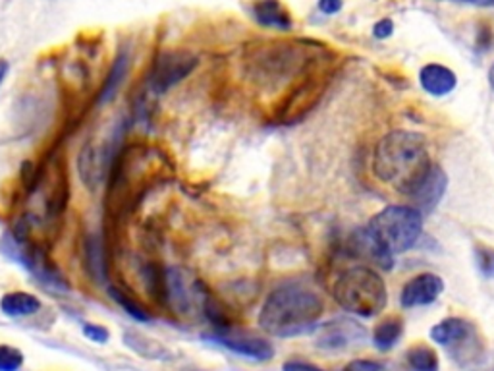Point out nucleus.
<instances>
[{
  "label": "nucleus",
  "instance_id": "obj_1",
  "mask_svg": "<svg viewBox=\"0 0 494 371\" xmlns=\"http://www.w3.org/2000/svg\"><path fill=\"white\" fill-rule=\"evenodd\" d=\"M430 168L427 142L417 132L394 130L386 134L375 149L373 170L377 178L406 197H411L420 188Z\"/></svg>",
  "mask_w": 494,
  "mask_h": 371
},
{
  "label": "nucleus",
  "instance_id": "obj_2",
  "mask_svg": "<svg viewBox=\"0 0 494 371\" xmlns=\"http://www.w3.org/2000/svg\"><path fill=\"white\" fill-rule=\"evenodd\" d=\"M324 312L319 294L301 283H286L274 288L261 307V329L281 338L315 331Z\"/></svg>",
  "mask_w": 494,
  "mask_h": 371
},
{
  "label": "nucleus",
  "instance_id": "obj_3",
  "mask_svg": "<svg viewBox=\"0 0 494 371\" xmlns=\"http://www.w3.org/2000/svg\"><path fill=\"white\" fill-rule=\"evenodd\" d=\"M332 296L340 307L358 317H375L389 302V292L380 275L365 266L351 267L340 275L332 286Z\"/></svg>",
  "mask_w": 494,
  "mask_h": 371
},
{
  "label": "nucleus",
  "instance_id": "obj_4",
  "mask_svg": "<svg viewBox=\"0 0 494 371\" xmlns=\"http://www.w3.org/2000/svg\"><path fill=\"white\" fill-rule=\"evenodd\" d=\"M369 230L392 256L408 252L421 238L423 213L410 206H389L370 219Z\"/></svg>",
  "mask_w": 494,
  "mask_h": 371
},
{
  "label": "nucleus",
  "instance_id": "obj_5",
  "mask_svg": "<svg viewBox=\"0 0 494 371\" xmlns=\"http://www.w3.org/2000/svg\"><path fill=\"white\" fill-rule=\"evenodd\" d=\"M0 252H3L8 259L20 263V266L34 275L44 288L54 292L70 290L64 273H62L54 263L39 250V247L15 240L12 236V232H6L3 240H0Z\"/></svg>",
  "mask_w": 494,
  "mask_h": 371
},
{
  "label": "nucleus",
  "instance_id": "obj_6",
  "mask_svg": "<svg viewBox=\"0 0 494 371\" xmlns=\"http://www.w3.org/2000/svg\"><path fill=\"white\" fill-rule=\"evenodd\" d=\"M199 65V58L190 51H163L153 60L149 72V87L157 95H163L183 82Z\"/></svg>",
  "mask_w": 494,
  "mask_h": 371
},
{
  "label": "nucleus",
  "instance_id": "obj_7",
  "mask_svg": "<svg viewBox=\"0 0 494 371\" xmlns=\"http://www.w3.org/2000/svg\"><path fill=\"white\" fill-rule=\"evenodd\" d=\"M367 336L363 325L350 317H336L315 327V345L322 350H346L361 345Z\"/></svg>",
  "mask_w": 494,
  "mask_h": 371
},
{
  "label": "nucleus",
  "instance_id": "obj_8",
  "mask_svg": "<svg viewBox=\"0 0 494 371\" xmlns=\"http://www.w3.org/2000/svg\"><path fill=\"white\" fill-rule=\"evenodd\" d=\"M322 91L324 84H321V75L315 74L307 75L305 80L298 87H293L284 97V101L276 106V120L281 124L298 122L315 106V103L322 95Z\"/></svg>",
  "mask_w": 494,
  "mask_h": 371
},
{
  "label": "nucleus",
  "instance_id": "obj_9",
  "mask_svg": "<svg viewBox=\"0 0 494 371\" xmlns=\"http://www.w3.org/2000/svg\"><path fill=\"white\" fill-rule=\"evenodd\" d=\"M120 139V134L116 132L108 144H93L89 142L77 157V168H80V176L87 188H97L103 182L108 166H111L113 153L116 151V142Z\"/></svg>",
  "mask_w": 494,
  "mask_h": 371
},
{
  "label": "nucleus",
  "instance_id": "obj_10",
  "mask_svg": "<svg viewBox=\"0 0 494 371\" xmlns=\"http://www.w3.org/2000/svg\"><path fill=\"white\" fill-rule=\"evenodd\" d=\"M205 338H209L211 343H214V345H219V346L234 352L238 356H243V358L253 360V362H267L274 356V348L269 340L250 336V335H243V333L238 335L232 329L207 335Z\"/></svg>",
  "mask_w": 494,
  "mask_h": 371
},
{
  "label": "nucleus",
  "instance_id": "obj_11",
  "mask_svg": "<svg viewBox=\"0 0 494 371\" xmlns=\"http://www.w3.org/2000/svg\"><path fill=\"white\" fill-rule=\"evenodd\" d=\"M444 290V281L435 273H421L404 285L400 294L401 307H421L435 302Z\"/></svg>",
  "mask_w": 494,
  "mask_h": 371
},
{
  "label": "nucleus",
  "instance_id": "obj_12",
  "mask_svg": "<svg viewBox=\"0 0 494 371\" xmlns=\"http://www.w3.org/2000/svg\"><path fill=\"white\" fill-rule=\"evenodd\" d=\"M350 250L355 257L373 263V266L384 271H390L394 267V256L379 242V238L369 230V226L353 232L350 238Z\"/></svg>",
  "mask_w": 494,
  "mask_h": 371
},
{
  "label": "nucleus",
  "instance_id": "obj_13",
  "mask_svg": "<svg viewBox=\"0 0 494 371\" xmlns=\"http://www.w3.org/2000/svg\"><path fill=\"white\" fill-rule=\"evenodd\" d=\"M446 186H448L446 173L440 166L432 165L429 175L420 184V188H417L413 192V196L410 197L415 204V209L421 211V213H429V211L435 209L440 204V199L446 192Z\"/></svg>",
  "mask_w": 494,
  "mask_h": 371
},
{
  "label": "nucleus",
  "instance_id": "obj_14",
  "mask_svg": "<svg viewBox=\"0 0 494 371\" xmlns=\"http://www.w3.org/2000/svg\"><path fill=\"white\" fill-rule=\"evenodd\" d=\"M471 335H473L471 323L461 317H448L430 329V338L444 348L463 346L468 340H471Z\"/></svg>",
  "mask_w": 494,
  "mask_h": 371
},
{
  "label": "nucleus",
  "instance_id": "obj_15",
  "mask_svg": "<svg viewBox=\"0 0 494 371\" xmlns=\"http://www.w3.org/2000/svg\"><path fill=\"white\" fill-rule=\"evenodd\" d=\"M420 84L432 97H444L456 89V74L442 65H427L420 72Z\"/></svg>",
  "mask_w": 494,
  "mask_h": 371
},
{
  "label": "nucleus",
  "instance_id": "obj_16",
  "mask_svg": "<svg viewBox=\"0 0 494 371\" xmlns=\"http://www.w3.org/2000/svg\"><path fill=\"white\" fill-rule=\"evenodd\" d=\"M253 18L259 25L290 31L291 29V15L282 6L281 0H255L253 3Z\"/></svg>",
  "mask_w": 494,
  "mask_h": 371
},
{
  "label": "nucleus",
  "instance_id": "obj_17",
  "mask_svg": "<svg viewBox=\"0 0 494 371\" xmlns=\"http://www.w3.org/2000/svg\"><path fill=\"white\" fill-rule=\"evenodd\" d=\"M39 309H41V300L35 296V294H29L24 290L8 292L0 298V312L12 319L35 316Z\"/></svg>",
  "mask_w": 494,
  "mask_h": 371
},
{
  "label": "nucleus",
  "instance_id": "obj_18",
  "mask_svg": "<svg viewBox=\"0 0 494 371\" xmlns=\"http://www.w3.org/2000/svg\"><path fill=\"white\" fill-rule=\"evenodd\" d=\"M128 68H130V55H128V51L122 49L118 53L116 60L113 62V68H111V72H108L106 80L99 91V103H111L116 97L120 85L124 84V80H126Z\"/></svg>",
  "mask_w": 494,
  "mask_h": 371
},
{
  "label": "nucleus",
  "instance_id": "obj_19",
  "mask_svg": "<svg viewBox=\"0 0 494 371\" xmlns=\"http://www.w3.org/2000/svg\"><path fill=\"white\" fill-rule=\"evenodd\" d=\"M401 335H404V319L398 316H389L377 325L373 333V345L380 352H389L400 343Z\"/></svg>",
  "mask_w": 494,
  "mask_h": 371
},
{
  "label": "nucleus",
  "instance_id": "obj_20",
  "mask_svg": "<svg viewBox=\"0 0 494 371\" xmlns=\"http://www.w3.org/2000/svg\"><path fill=\"white\" fill-rule=\"evenodd\" d=\"M85 267L93 281L104 283L106 281V261H104V247L99 236H89L85 242Z\"/></svg>",
  "mask_w": 494,
  "mask_h": 371
},
{
  "label": "nucleus",
  "instance_id": "obj_21",
  "mask_svg": "<svg viewBox=\"0 0 494 371\" xmlns=\"http://www.w3.org/2000/svg\"><path fill=\"white\" fill-rule=\"evenodd\" d=\"M122 340L133 352H137L139 356H143V358H166V350H164V346H161L157 343V340L147 338V336L139 335V333H133V331L124 333Z\"/></svg>",
  "mask_w": 494,
  "mask_h": 371
},
{
  "label": "nucleus",
  "instance_id": "obj_22",
  "mask_svg": "<svg viewBox=\"0 0 494 371\" xmlns=\"http://www.w3.org/2000/svg\"><path fill=\"white\" fill-rule=\"evenodd\" d=\"M108 296H111L132 319H135L139 323H149L151 321V314L143 307V304H139L133 296H130L128 292H124V290H120L116 286H108Z\"/></svg>",
  "mask_w": 494,
  "mask_h": 371
},
{
  "label": "nucleus",
  "instance_id": "obj_23",
  "mask_svg": "<svg viewBox=\"0 0 494 371\" xmlns=\"http://www.w3.org/2000/svg\"><path fill=\"white\" fill-rule=\"evenodd\" d=\"M411 371H439V356L427 345H417L406 354Z\"/></svg>",
  "mask_w": 494,
  "mask_h": 371
},
{
  "label": "nucleus",
  "instance_id": "obj_24",
  "mask_svg": "<svg viewBox=\"0 0 494 371\" xmlns=\"http://www.w3.org/2000/svg\"><path fill=\"white\" fill-rule=\"evenodd\" d=\"M24 360V352L20 348L0 345V371H20Z\"/></svg>",
  "mask_w": 494,
  "mask_h": 371
},
{
  "label": "nucleus",
  "instance_id": "obj_25",
  "mask_svg": "<svg viewBox=\"0 0 494 371\" xmlns=\"http://www.w3.org/2000/svg\"><path fill=\"white\" fill-rule=\"evenodd\" d=\"M475 261L481 273L487 278H494V247L477 246L475 247Z\"/></svg>",
  "mask_w": 494,
  "mask_h": 371
},
{
  "label": "nucleus",
  "instance_id": "obj_26",
  "mask_svg": "<svg viewBox=\"0 0 494 371\" xmlns=\"http://www.w3.org/2000/svg\"><path fill=\"white\" fill-rule=\"evenodd\" d=\"M84 335L93 340V343L97 345H104L108 343V338H111V333H108V329H104L103 325H97V323H85L84 325Z\"/></svg>",
  "mask_w": 494,
  "mask_h": 371
},
{
  "label": "nucleus",
  "instance_id": "obj_27",
  "mask_svg": "<svg viewBox=\"0 0 494 371\" xmlns=\"http://www.w3.org/2000/svg\"><path fill=\"white\" fill-rule=\"evenodd\" d=\"M344 371H384V366L375 360H353L344 367Z\"/></svg>",
  "mask_w": 494,
  "mask_h": 371
},
{
  "label": "nucleus",
  "instance_id": "obj_28",
  "mask_svg": "<svg viewBox=\"0 0 494 371\" xmlns=\"http://www.w3.org/2000/svg\"><path fill=\"white\" fill-rule=\"evenodd\" d=\"M392 34H394V24H392V20H389V18L380 20V22L373 27V35H375L377 39H389Z\"/></svg>",
  "mask_w": 494,
  "mask_h": 371
},
{
  "label": "nucleus",
  "instance_id": "obj_29",
  "mask_svg": "<svg viewBox=\"0 0 494 371\" xmlns=\"http://www.w3.org/2000/svg\"><path fill=\"white\" fill-rule=\"evenodd\" d=\"M22 178L25 182L27 188H34V186L37 184V170H35V165L34 163H29L25 161L22 165Z\"/></svg>",
  "mask_w": 494,
  "mask_h": 371
},
{
  "label": "nucleus",
  "instance_id": "obj_30",
  "mask_svg": "<svg viewBox=\"0 0 494 371\" xmlns=\"http://www.w3.org/2000/svg\"><path fill=\"white\" fill-rule=\"evenodd\" d=\"M319 10L327 15L338 14L342 10V0H319Z\"/></svg>",
  "mask_w": 494,
  "mask_h": 371
},
{
  "label": "nucleus",
  "instance_id": "obj_31",
  "mask_svg": "<svg viewBox=\"0 0 494 371\" xmlns=\"http://www.w3.org/2000/svg\"><path fill=\"white\" fill-rule=\"evenodd\" d=\"M282 369H284V371H322L321 367H317V366H313V364L300 362V360H290V362H286Z\"/></svg>",
  "mask_w": 494,
  "mask_h": 371
},
{
  "label": "nucleus",
  "instance_id": "obj_32",
  "mask_svg": "<svg viewBox=\"0 0 494 371\" xmlns=\"http://www.w3.org/2000/svg\"><path fill=\"white\" fill-rule=\"evenodd\" d=\"M459 3L481 6V8H494V0H459Z\"/></svg>",
  "mask_w": 494,
  "mask_h": 371
},
{
  "label": "nucleus",
  "instance_id": "obj_33",
  "mask_svg": "<svg viewBox=\"0 0 494 371\" xmlns=\"http://www.w3.org/2000/svg\"><path fill=\"white\" fill-rule=\"evenodd\" d=\"M8 70H10V66H8V62H6L5 58H0V85H3V82L6 80V75H8Z\"/></svg>",
  "mask_w": 494,
  "mask_h": 371
},
{
  "label": "nucleus",
  "instance_id": "obj_34",
  "mask_svg": "<svg viewBox=\"0 0 494 371\" xmlns=\"http://www.w3.org/2000/svg\"><path fill=\"white\" fill-rule=\"evenodd\" d=\"M489 84H490V87L494 89V65H492L490 70H489Z\"/></svg>",
  "mask_w": 494,
  "mask_h": 371
}]
</instances>
